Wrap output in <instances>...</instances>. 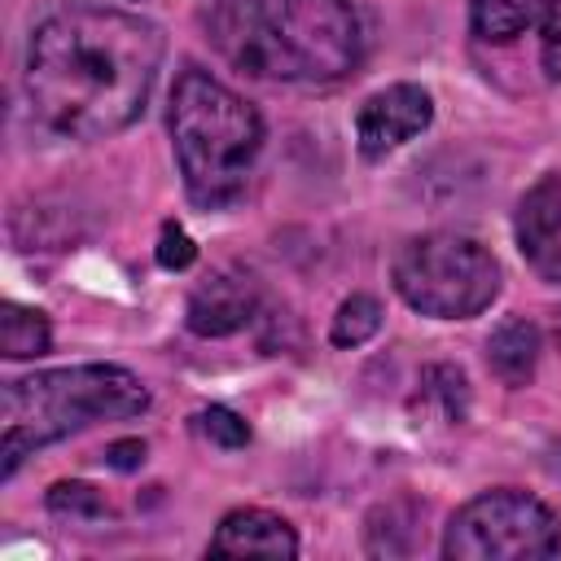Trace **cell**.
I'll return each instance as SVG.
<instances>
[{
	"instance_id": "cell-11",
	"label": "cell",
	"mask_w": 561,
	"mask_h": 561,
	"mask_svg": "<svg viewBox=\"0 0 561 561\" xmlns=\"http://www.w3.org/2000/svg\"><path fill=\"white\" fill-rule=\"evenodd\" d=\"M539 351H543V337L530 320L522 316H508L491 337H486V368L504 381V386H526L539 368Z\"/></svg>"
},
{
	"instance_id": "cell-10",
	"label": "cell",
	"mask_w": 561,
	"mask_h": 561,
	"mask_svg": "<svg viewBox=\"0 0 561 561\" xmlns=\"http://www.w3.org/2000/svg\"><path fill=\"white\" fill-rule=\"evenodd\" d=\"M254 307H259V294L245 276L215 272L188 294V329L197 337H228L254 320Z\"/></svg>"
},
{
	"instance_id": "cell-14",
	"label": "cell",
	"mask_w": 561,
	"mask_h": 561,
	"mask_svg": "<svg viewBox=\"0 0 561 561\" xmlns=\"http://www.w3.org/2000/svg\"><path fill=\"white\" fill-rule=\"evenodd\" d=\"M421 408H438L443 421H460L465 408H469V390H465V373L451 368V364H434L421 373V394H416Z\"/></svg>"
},
{
	"instance_id": "cell-18",
	"label": "cell",
	"mask_w": 561,
	"mask_h": 561,
	"mask_svg": "<svg viewBox=\"0 0 561 561\" xmlns=\"http://www.w3.org/2000/svg\"><path fill=\"white\" fill-rule=\"evenodd\" d=\"M539 70L543 79H561V0H548L539 22Z\"/></svg>"
},
{
	"instance_id": "cell-7",
	"label": "cell",
	"mask_w": 561,
	"mask_h": 561,
	"mask_svg": "<svg viewBox=\"0 0 561 561\" xmlns=\"http://www.w3.org/2000/svg\"><path fill=\"white\" fill-rule=\"evenodd\" d=\"M434 118V101L425 88L416 83H390L381 92H373L359 114H355V140H359V153L368 162L394 153L399 145H408L412 136H421Z\"/></svg>"
},
{
	"instance_id": "cell-17",
	"label": "cell",
	"mask_w": 561,
	"mask_h": 561,
	"mask_svg": "<svg viewBox=\"0 0 561 561\" xmlns=\"http://www.w3.org/2000/svg\"><path fill=\"white\" fill-rule=\"evenodd\" d=\"M197 430H202L210 443H219V447H245V443H250V425H245L237 412H228V408H206V412H197Z\"/></svg>"
},
{
	"instance_id": "cell-3",
	"label": "cell",
	"mask_w": 561,
	"mask_h": 561,
	"mask_svg": "<svg viewBox=\"0 0 561 561\" xmlns=\"http://www.w3.org/2000/svg\"><path fill=\"white\" fill-rule=\"evenodd\" d=\"M167 127L184 175V193L206 210L237 202L263 149L259 110L228 83L188 66L171 88Z\"/></svg>"
},
{
	"instance_id": "cell-4",
	"label": "cell",
	"mask_w": 561,
	"mask_h": 561,
	"mask_svg": "<svg viewBox=\"0 0 561 561\" xmlns=\"http://www.w3.org/2000/svg\"><path fill=\"white\" fill-rule=\"evenodd\" d=\"M149 408V390L136 373L118 364H75V368H48L31 373L4 386V438H0V469L4 478L18 473V465L96 421H123Z\"/></svg>"
},
{
	"instance_id": "cell-9",
	"label": "cell",
	"mask_w": 561,
	"mask_h": 561,
	"mask_svg": "<svg viewBox=\"0 0 561 561\" xmlns=\"http://www.w3.org/2000/svg\"><path fill=\"white\" fill-rule=\"evenodd\" d=\"M206 552L210 557H276V561H289V557H298V535L285 517H276L267 508H237L219 522Z\"/></svg>"
},
{
	"instance_id": "cell-13",
	"label": "cell",
	"mask_w": 561,
	"mask_h": 561,
	"mask_svg": "<svg viewBox=\"0 0 561 561\" xmlns=\"http://www.w3.org/2000/svg\"><path fill=\"white\" fill-rule=\"evenodd\" d=\"M53 346V329L48 316L22 302H4L0 307V351L4 359H35Z\"/></svg>"
},
{
	"instance_id": "cell-20",
	"label": "cell",
	"mask_w": 561,
	"mask_h": 561,
	"mask_svg": "<svg viewBox=\"0 0 561 561\" xmlns=\"http://www.w3.org/2000/svg\"><path fill=\"white\" fill-rule=\"evenodd\" d=\"M140 460H145V443H136V438L110 447V465H114V469H136Z\"/></svg>"
},
{
	"instance_id": "cell-1",
	"label": "cell",
	"mask_w": 561,
	"mask_h": 561,
	"mask_svg": "<svg viewBox=\"0 0 561 561\" xmlns=\"http://www.w3.org/2000/svg\"><path fill=\"white\" fill-rule=\"evenodd\" d=\"M162 31L123 9L61 4L26 39V101L35 118L70 140H101L140 118L158 66Z\"/></svg>"
},
{
	"instance_id": "cell-16",
	"label": "cell",
	"mask_w": 561,
	"mask_h": 561,
	"mask_svg": "<svg viewBox=\"0 0 561 561\" xmlns=\"http://www.w3.org/2000/svg\"><path fill=\"white\" fill-rule=\"evenodd\" d=\"M48 508L57 517H75V522H88V517H105L110 513L105 500H101V491L88 486V482H57L48 491Z\"/></svg>"
},
{
	"instance_id": "cell-15",
	"label": "cell",
	"mask_w": 561,
	"mask_h": 561,
	"mask_svg": "<svg viewBox=\"0 0 561 561\" xmlns=\"http://www.w3.org/2000/svg\"><path fill=\"white\" fill-rule=\"evenodd\" d=\"M381 329V302L373 294H351L337 316H333V329H329V342L333 346H364L373 333Z\"/></svg>"
},
{
	"instance_id": "cell-12",
	"label": "cell",
	"mask_w": 561,
	"mask_h": 561,
	"mask_svg": "<svg viewBox=\"0 0 561 561\" xmlns=\"http://www.w3.org/2000/svg\"><path fill=\"white\" fill-rule=\"evenodd\" d=\"M548 0H469V31L482 44H513L539 31Z\"/></svg>"
},
{
	"instance_id": "cell-2",
	"label": "cell",
	"mask_w": 561,
	"mask_h": 561,
	"mask_svg": "<svg viewBox=\"0 0 561 561\" xmlns=\"http://www.w3.org/2000/svg\"><path fill=\"white\" fill-rule=\"evenodd\" d=\"M206 35L232 70L267 83H333L364 53L346 0H215Z\"/></svg>"
},
{
	"instance_id": "cell-6",
	"label": "cell",
	"mask_w": 561,
	"mask_h": 561,
	"mask_svg": "<svg viewBox=\"0 0 561 561\" xmlns=\"http://www.w3.org/2000/svg\"><path fill=\"white\" fill-rule=\"evenodd\" d=\"M552 552H561V517L513 486L473 495L443 535V557L451 561H539Z\"/></svg>"
},
{
	"instance_id": "cell-8",
	"label": "cell",
	"mask_w": 561,
	"mask_h": 561,
	"mask_svg": "<svg viewBox=\"0 0 561 561\" xmlns=\"http://www.w3.org/2000/svg\"><path fill=\"white\" fill-rule=\"evenodd\" d=\"M517 250L552 285H561V175H543L517 202Z\"/></svg>"
},
{
	"instance_id": "cell-19",
	"label": "cell",
	"mask_w": 561,
	"mask_h": 561,
	"mask_svg": "<svg viewBox=\"0 0 561 561\" xmlns=\"http://www.w3.org/2000/svg\"><path fill=\"white\" fill-rule=\"evenodd\" d=\"M193 259H197V245L188 241V232H184L180 224H167L162 237H158V263H162L167 272H180V267H188Z\"/></svg>"
},
{
	"instance_id": "cell-5",
	"label": "cell",
	"mask_w": 561,
	"mask_h": 561,
	"mask_svg": "<svg viewBox=\"0 0 561 561\" xmlns=\"http://www.w3.org/2000/svg\"><path fill=\"white\" fill-rule=\"evenodd\" d=\"M394 289L399 298L434 320H469L486 311L500 294L495 254L465 232H425L412 237L394 254Z\"/></svg>"
}]
</instances>
